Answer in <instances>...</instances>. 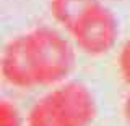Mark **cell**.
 Instances as JSON below:
<instances>
[{
    "instance_id": "1",
    "label": "cell",
    "mask_w": 130,
    "mask_h": 126,
    "mask_svg": "<svg viewBox=\"0 0 130 126\" xmlns=\"http://www.w3.org/2000/svg\"><path fill=\"white\" fill-rule=\"evenodd\" d=\"M96 100L81 83L72 81L39 99L28 113V126H89L96 118Z\"/></svg>"
},
{
    "instance_id": "2",
    "label": "cell",
    "mask_w": 130,
    "mask_h": 126,
    "mask_svg": "<svg viewBox=\"0 0 130 126\" xmlns=\"http://www.w3.org/2000/svg\"><path fill=\"white\" fill-rule=\"evenodd\" d=\"M28 54L38 86L67 79L75 66V50L59 31L41 26L26 34Z\"/></svg>"
},
{
    "instance_id": "3",
    "label": "cell",
    "mask_w": 130,
    "mask_h": 126,
    "mask_svg": "<svg viewBox=\"0 0 130 126\" xmlns=\"http://www.w3.org/2000/svg\"><path fill=\"white\" fill-rule=\"evenodd\" d=\"M70 32L83 54L101 57L111 52L119 39V19L109 8L99 3L89 10Z\"/></svg>"
},
{
    "instance_id": "4",
    "label": "cell",
    "mask_w": 130,
    "mask_h": 126,
    "mask_svg": "<svg viewBox=\"0 0 130 126\" xmlns=\"http://www.w3.org/2000/svg\"><path fill=\"white\" fill-rule=\"evenodd\" d=\"M2 74L7 83L15 87L28 89L36 84L34 71L31 66L29 54H28L26 34L11 39L3 48L2 55Z\"/></svg>"
},
{
    "instance_id": "5",
    "label": "cell",
    "mask_w": 130,
    "mask_h": 126,
    "mask_svg": "<svg viewBox=\"0 0 130 126\" xmlns=\"http://www.w3.org/2000/svg\"><path fill=\"white\" fill-rule=\"evenodd\" d=\"M99 5V0H51V13L57 23L72 31L76 23Z\"/></svg>"
},
{
    "instance_id": "6",
    "label": "cell",
    "mask_w": 130,
    "mask_h": 126,
    "mask_svg": "<svg viewBox=\"0 0 130 126\" xmlns=\"http://www.w3.org/2000/svg\"><path fill=\"white\" fill-rule=\"evenodd\" d=\"M0 126H21L18 108L7 100L0 102Z\"/></svg>"
},
{
    "instance_id": "7",
    "label": "cell",
    "mask_w": 130,
    "mask_h": 126,
    "mask_svg": "<svg viewBox=\"0 0 130 126\" xmlns=\"http://www.w3.org/2000/svg\"><path fill=\"white\" fill-rule=\"evenodd\" d=\"M119 68L122 73V78L125 79V83L130 86V39L125 42V45L120 50L119 57Z\"/></svg>"
},
{
    "instance_id": "8",
    "label": "cell",
    "mask_w": 130,
    "mask_h": 126,
    "mask_svg": "<svg viewBox=\"0 0 130 126\" xmlns=\"http://www.w3.org/2000/svg\"><path fill=\"white\" fill-rule=\"evenodd\" d=\"M124 116L127 120V123L130 124V92H128L127 99H125V104H124Z\"/></svg>"
}]
</instances>
